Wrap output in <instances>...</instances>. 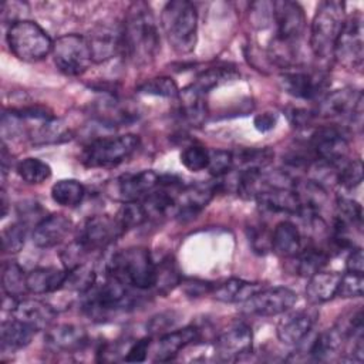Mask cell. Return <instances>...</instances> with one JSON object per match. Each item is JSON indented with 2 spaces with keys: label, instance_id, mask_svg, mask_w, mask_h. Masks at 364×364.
<instances>
[{
  "label": "cell",
  "instance_id": "6da1fadb",
  "mask_svg": "<svg viewBox=\"0 0 364 364\" xmlns=\"http://www.w3.org/2000/svg\"><path fill=\"white\" fill-rule=\"evenodd\" d=\"M121 50L135 65L151 64L159 51V33L152 9L134 1L125 13L121 28Z\"/></svg>",
  "mask_w": 364,
  "mask_h": 364
},
{
  "label": "cell",
  "instance_id": "7a4b0ae2",
  "mask_svg": "<svg viewBox=\"0 0 364 364\" xmlns=\"http://www.w3.org/2000/svg\"><path fill=\"white\" fill-rule=\"evenodd\" d=\"M107 274L128 287L146 290L155 284L156 264L146 247L131 246L112 255L107 264Z\"/></svg>",
  "mask_w": 364,
  "mask_h": 364
},
{
  "label": "cell",
  "instance_id": "3957f363",
  "mask_svg": "<svg viewBox=\"0 0 364 364\" xmlns=\"http://www.w3.org/2000/svg\"><path fill=\"white\" fill-rule=\"evenodd\" d=\"M161 27L169 46L178 54L193 51L198 38V13L188 0H172L161 13Z\"/></svg>",
  "mask_w": 364,
  "mask_h": 364
},
{
  "label": "cell",
  "instance_id": "277c9868",
  "mask_svg": "<svg viewBox=\"0 0 364 364\" xmlns=\"http://www.w3.org/2000/svg\"><path fill=\"white\" fill-rule=\"evenodd\" d=\"M344 3L321 1L316 10L310 30V48L316 58L328 61L334 55L336 43L346 21Z\"/></svg>",
  "mask_w": 364,
  "mask_h": 364
},
{
  "label": "cell",
  "instance_id": "5b68a950",
  "mask_svg": "<svg viewBox=\"0 0 364 364\" xmlns=\"http://www.w3.org/2000/svg\"><path fill=\"white\" fill-rule=\"evenodd\" d=\"M138 146L139 138L134 134L101 136L85 145L80 161L88 168H112L127 161Z\"/></svg>",
  "mask_w": 364,
  "mask_h": 364
},
{
  "label": "cell",
  "instance_id": "8992f818",
  "mask_svg": "<svg viewBox=\"0 0 364 364\" xmlns=\"http://www.w3.org/2000/svg\"><path fill=\"white\" fill-rule=\"evenodd\" d=\"M7 44L18 60L34 63L51 54L54 41L36 21L18 20L7 30Z\"/></svg>",
  "mask_w": 364,
  "mask_h": 364
},
{
  "label": "cell",
  "instance_id": "52a82bcc",
  "mask_svg": "<svg viewBox=\"0 0 364 364\" xmlns=\"http://www.w3.org/2000/svg\"><path fill=\"white\" fill-rule=\"evenodd\" d=\"M51 54L57 68L71 77L84 74L94 63L87 37L74 33L58 37L53 44Z\"/></svg>",
  "mask_w": 364,
  "mask_h": 364
},
{
  "label": "cell",
  "instance_id": "ba28073f",
  "mask_svg": "<svg viewBox=\"0 0 364 364\" xmlns=\"http://www.w3.org/2000/svg\"><path fill=\"white\" fill-rule=\"evenodd\" d=\"M316 117L326 119H348L351 125L361 127L363 94L354 88H340L320 98Z\"/></svg>",
  "mask_w": 364,
  "mask_h": 364
},
{
  "label": "cell",
  "instance_id": "9c48e42d",
  "mask_svg": "<svg viewBox=\"0 0 364 364\" xmlns=\"http://www.w3.org/2000/svg\"><path fill=\"white\" fill-rule=\"evenodd\" d=\"M124 233L125 229L115 216L95 215L82 223L75 242L88 255L107 249Z\"/></svg>",
  "mask_w": 364,
  "mask_h": 364
},
{
  "label": "cell",
  "instance_id": "30bf717a",
  "mask_svg": "<svg viewBox=\"0 0 364 364\" xmlns=\"http://www.w3.org/2000/svg\"><path fill=\"white\" fill-rule=\"evenodd\" d=\"M333 58L344 68H358L364 60V37L363 16L358 10L346 17L343 30L336 43Z\"/></svg>",
  "mask_w": 364,
  "mask_h": 364
},
{
  "label": "cell",
  "instance_id": "8fae6325",
  "mask_svg": "<svg viewBox=\"0 0 364 364\" xmlns=\"http://www.w3.org/2000/svg\"><path fill=\"white\" fill-rule=\"evenodd\" d=\"M328 82V75L318 70L286 68L279 75L282 90L300 100H320L326 95Z\"/></svg>",
  "mask_w": 364,
  "mask_h": 364
},
{
  "label": "cell",
  "instance_id": "7c38bea8",
  "mask_svg": "<svg viewBox=\"0 0 364 364\" xmlns=\"http://www.w3.org/2000/svg\"><path fill=\"white\" fill-rule=\"evenodd\" d=\"M297 301V294L284 286L262 287L242 303V311L249 316L272 317L289 311Z\"/></svg>",
  "mask_w": 364,
  "mask_h": 364
},
{
  "label": "cell",
  "instance_id": "4fadbf2b",
  "mask_svg": "<svg viewBox=\"0 0 364 364\" xmlns=\"http://www.w3.org/2000/svg\"><path fill=\"white\" fill-rule=\"evenodd\" d=\"M272 21L276 27L273 41L297 47V43L306 30V16L301 6L289 0L273 1Z\"/></svg>",
  "mask_w": 364,
  "mask_h": 364
},
{
  "label": "cell",
  "instance_id": "5bb4252c",
  "mask_svg": "<svg viewBox=\"0 0 364 364\" xmlns=\"http://www.w3.org/2000/svg\"><path fill=\"white\" fill-rule=\"evenodd\" d=\"M309 148L316 159L340 165L348 154V138L343 128L324 125L313 131L309 139Z\"/></svg>",
  "mask_w": 364,
  "mask_h": 364
},
{
  "label": "cell",
  "instance_id": "9a60e30c",
  "mask_svg": "<svg viewBox=\"0 0 364 364\" xmlns=\"http://www.w3.org/2000/svg\"><path fill=\"white\" fill-rule=\"evenodd\" d=\"M127 287L128 286L118 279L107 274V280L100 287H92L85 293V311H88L91 316L102 317L107 313L124 309L129 301V293Z\"/></svg>",
  "mask_w": 364,
  "mask_h": 364
},
{
  "label": "cell",
  "instance_id": "2e32d148",
  "mask_svg": "<svg viewBox=\"0 0 364 364\" xmlns=\"http://www.w3.org/2000/svg\"><path fill=\"white\" fill-rule=\"evenodd\" d=\"M216 191L218 185L205 182L182 186L175 202V216L179 220H189L196 218V215L208 206Z\"/></svg>",
  "mask_w": 364,
  "mask_h": 364
},
{
  "label": "cell",
  "instance_id": "e0dca14e",
  "mask_svg": "<svg viewBox=\"0 0 364 364\" xmlns=\"http://www.w3.org/2000/svg\"><path fill=\"white\" fill-rule=\"evenodd\" d=\"M253 333L247 324H235L218 336L216 355L222 361H236L252 351Z\"/></svg>",
  "mask_w": 364,
  "mask_h": 364
},
{
  "label": "cell",
  "instance_id": "ac0fdd59",
  "mask_svg": "<svg viewBox=\"0 0 364 364\" xmlns=\"http://www.w3.org/2000/svg\"><path fill=\"white\" fill-rule=\"evenodd\" d=\"M318 320V310L316 307H306L286 314L277 323V338L289 346L299 344L314 327Z\"/></svg>",
  "mask_w": 364,
  "mask_h": 364
},
{
  "label": "cell",
  "instance_id": "d6986e66",
  "mask_svg": "<svg viewBox=\"0 0 364 364\" xmlns=\"http://www.w3.org/2000/svg\"><path fill=\"white\" fill-rule=\"evenodd\" d=\"M159 183V175L155 171L145 169L135 173H125L115 179V198L122 202L142 200Z\"/></svg>",
  "mask_w": 364,
  "mask_h": 364
},
{
  "label": "cell",
  "instance_id": "ffe728a7",
  "mask_svg": "<svg viewBox=\"0 0 364 364\" xmlns=\"http://www.w3.org/2000/svg\"><path fill=\"white\" fill-rule=\"evenodd\" d=\"M11 316L34 331L48 330L57 317V311L48 303L36 299L18 300Z\"/></svg>",
  "mask_w": 364,
  "mask_h": 364
},
{
  "label": "cell",
  "instance_id": "44dd1931",
  "mask_svg": "<svg viewBox=\"0 0 364 364\" xmlns=\"http://www.w3.org/2000/svg\"><path fill=\"white\" fill-rule=\"evenodd\" d=\"M73 229V222L70 218L61 213H54L44 216L36 226L31 235L33 243L40 249H50L68 236Z\"/></svg>",
  "mask_w": 364,
  "mask_h": 364
},
{
  "label": "cell",
  "instance_id": "7402d4cb",
  "mask_svg": "<svg viewBox=\"0 0 364 364\" xmlns=\"http://www.w3.org/2000/svg\"><path fill=\"white\" fill-rule=\"evenodd\" d=\"M88 343L84 328L74 324H58L50 327L46 334V346L57 353H74L82 350Z\"/></svg>",
  "mask_w": 364,
  "mask_h": 364
},
{
  "label": "cell",
  "instance_id": "603a6c76",
  "mask_svg": "<svg viewBox=\"0 0 364 364\" xmlns=\"http://www.w3.org/2000/svg\"><path fill=\"white\" fill-rule=\"evenodd\" d=\"M199 338V330L193 326L178 328L173 331H166L159 336L155 344V361H171L181 350L192 344Z\"/></svg>",
  "mask_w": 364,
  "mask_h": 364
},
{
  "label": "cell",
  "instance_id": "cb8c5ba5",
  "mask_svg": "<svg viewBox=\"0 0 364 364\" xmlns=\"http://www.w3.org/2000/svg\"><path fill=\"white\" fill-rule=\"evenodd\" d=\"M263 284L257 282H249L237 277L225 279L218 283H212L210 296L223 303H243L250 299Z\"/></svg>",
  "mask_w": 364,
  "mask_h": 364
},
{
  "label": "cell",
  "instance_id": "d4e9b609",
  "mask_svg": "<svg viewBox=\"0 0 364 364\" xmlns=\"http://www.w3.org/2000/svg\"><path fill=\"white\" fill-rule=\"evenodd\" d=\"M287 259V269L290 273L303 277H310L318 270H323V267L328 263L330 253L323 247L310 245L306 249H300L294 256Z\"/></svg>",
  "mask_w": 364,
  "mask_h": 364
},
{
  "label": "cell",
  "instance_id": "484cf974",
  "mask_svg": "<svg viewBox=\"0 0 364 364\" xmlns=\"http://www.w3.org/2000/svg\"><path fill=\"white\" fill-rule=\"evenodd\" d=\"M92 61L104 63L112 58L118 50H121V30H112L107 26L95 27L87 37Z\"/></svg>",
  "mask_w": 364,
  "mask_h": 364
},
{
  "label": "cell",
  "instance_id": "4316f807",
  "mask_svg": "<svg viewBox=\"0 0 364 364\" xmlns=\"http://www.w3.org/2000/svg\"><path fill=\"white\" fill-rule=\"evenodd\" d=\"M67 277V269L36 267L27 273V291L33 294H47L63 289Z\"/></svg>",
  "mask_w": 364,
  "mask_h": 364
},
{
  "label": "cell",
  "instance_id": "83f0119b",
  "mask_svg": "<svg viewBox=\"0 0 364 364\" xmlns=\"http://www.w3.org/2000/svg\"><path fill=\"white\" fill-rule=\"evenodd\" d=\"M341 274L338 272H328V270H318L317 273L309 277L306 286V299L311 306L323 304L331 300L340 283Z\"/></svg>",
  "mask_w": 364,
  "mask_h": 364
},
{
  "label": "cell",
  "instance_id": "f1b7e54d",
  "mask_svg": "<svg viewBox=\"0 0 364 364\" xmlns=\"http://www.w3.org/2000/svg\"><path fill=\"white\" fill-rule=\"evenodd\" d=\"M176 98L179 101L178 114L181 119L192 127L202 125L208 115L205 94L199 92L192 85H188L179 91Z\"/></svg>",
  "mask_w": 364,
  "mask_h": 364
},
{
  "label": "cell",
  "instance_id": "f546056e",
  "mask_svg": "<svg viewBox=\"0 0 364 364\" xmlns=\"http://www.w3.org/2000/svg\"><path fill=\"white\" fill-rule=\"evenodd\" d=\"M301 249V233L290 220L279 222L272 230V250L282 257H291Z\"/></svg>",
  "mask_w": 364,
  "mask_h": 364
},
{
  "label": "cell",
  "instance_id": "4dcf8cb0",
  "mask_svg": "<svg viewBox=\"0 0 364 364\" xmlns=\"http://www.w3.org/2000/svg\"><path fill=\"white\" fill-rule=\"evenodd\" d=\"M34 330H31L28 326L23 324L21 321L16 320L14 317L10 320H3L0 327V341H1V350H18L26 347L33 336Z\"/></svg>",
  "mask_w": 364,
  "mask_h": 364
},
{
  "label": "cell",
  "instance_id": "1f68e13d",
  "mask_svg": "<svg viewBox=\"0 0 364 364\" xmlns=\"http://www.w3.org/2000/svg\"><path fill=\"white\" fill-rule=\"evenodd\" d=\"M232 155L233 169L239 168V171L264 169L274 158V152L270 148H243L232 152Z\"/></svg>",
  "mask_w": 364,
  "mask_h": 364
},
{
  "label": "cell",
  "instance_id": "d6a6232c",
  "mask_svg": "<svg viewBox=\"0 0 364 364\" xmlns=\"http://www.w3.org/2000/svg\"><path fill=\"white\" fill-rule=\"evenodd\" d=\"M333 222L360 233L363 228V209L360 203L350 198L338 196L336 202V216Z\"/></svg>",
  "mask_w": 364,
  "mask_h": 364
},
{
  "label": "cell",
  "instance_id": "836d02e7",
  "mask_svg": "<svg viewBox=\"0 0 364 364\" xmlns=\"http://www.w3.org/2000/svg\"><path fill=\"white\" fill-rule=\"evenodd\" d=\"M85 189L82 183L75 179H61L55 182L51 188L53 200L65 208H75L81 203Z\"/></svg>",
  "mask_w": 364,
  "mask_h": 364
},
{
  "label": "cell",
  "instance_id": "e575fe53",
  "mask_svg": "<svg viewBox=\"0 0 364 364\" xmlns=\"http://www.w3.org/2000/svg\"><path fill=\"white\" fill-rule=\"evenodd\" d=\"M239 77V73L230 67H212L203 73H200L196 80L191 84L195 90L202 94L209 92L215 87H219L223 82L232 81Z\"/></svg>",
  "mask_w": 364,
  "mask_h": 364
},
{
  "label": "cell",
  "instance_id": "d590c367",
  "mask_svg": "<svg viewBox=\"0 0 364 364\" xmlns=\"http://www.w3.org/2000/svg\"><path fill=\"white\" fill-rule=\"evenodd\" d=\"M97 280V274L94 269L87 263H80L67 270V277L63 289H68L75 293L85 294L90 291Z\"/></svg>",
  "mask_w": 364,
  "mask_h": 364
},
{
  "label": "cell",
  "instance_id": "8d00e7d4",
  "mask_svg": "<svg viewBox=\"0 0 364 364\" xmlns=\"http://www.w3.org/2000/svg\"><path fill=\"white\" fill-rule=\"evenodd\" d=\"M181 283V273L173 257L168 256L156 264V277H155V290L156 293L165 296L173 290Z\"/></svg>",
  "mask_w": 364,
  "mask_h": 364
},
{
  "label": "cell",
  "instance_id": "74e56055",
  "mask_svg": "<svg viewBox=\"0 0 364 364\" xmlns=\"http://www.w3.org/2000/svg\"><path fill=\"white\" fill-rule=\"evenodd\" d=\"M27 273L16 262H6L1 273V287L4 294L18 297L27 291L26 284Z\"/></svg>",
  "mask_w": 364,
  "mask_h": 364
},
{
  "label": "cell",
  "instance_id": "f35d334b",
  "mask_svg": "<svg viewBox=\"0 0 364 364\" xmlns=\"http://www.w3.org/2000/svg\"><path fill=\"white\" fill-rule=\"evenodd\" d=\"M16 171L18 176L30 185H40L51 176L50 165L38 158H26L20 161Z\"/></svg>",
  "mask_w": 364,
  "mask_h": 364
},
{
  "label": "cell",
  "instance_id": "ab89813d",
  "mask_svg": "<svg viewBox=\"0 0 364 364\" xmlns=\"http://www.w3.org/2000/svg\"><path fill=\"white\" fill-rule=\"evenodd\" d=\"M115 218L118 219L121 226L125 229V232L129 229L138 228L148 220L146 210L141 200L124 202L122 206L119 208L118 213L115 215Z\"/></svg>",
  "mask_w": 364,
  "mask_h": 364
},
{
  "label": "cell",
  "instance_id": "60d3db41",
  "mask_svg": "<svg viewBox=\"0 0 364 364\" xmlns=\"http://www.w3.org/2000/svg\"><path fill=\"white\" fill-rule=\"evenodd\" d=\"M138 91L142 94L176 98L179 94L178 85L171 77H154L138 85Z\"/></svg>",
  "mask_w": 364,
  "mask_h": 364
},
{
  "label": "cell",
  "instance_id": "b9f144b4",
  "mask_svg": "<svg viewBox=\"0 0 364 364\" xmlns=\"http://www.w3.org/2000/svg\"><path fill=\"white\" fill-rule=\"evenodd\" d=\"M363 182V162L361 159L344 161L338 166L337 183L347 191L357 188Z\"/></svg>",
  "mask_w": 364,
  "mask_h": 364
},
{
  "label": "cell",
  "instance_id": "7bdbcfd3",
  "mask_svg": "<svg viewBox=\"0 0 364 364\" xmlns=\"http://www.w3.org/2000/svg\"><path fill=\"white\" fill-rule=\"evenodd\" d=\"M27 236V226L24 222H16L7 226L1 233V246L4 253H17L23 249Z\"/></svg>",
  "mask_w": 364,
  "mask_h": 364
},
{
  "label": "cell",
  "instance_id": "ee69618b",
  "mask_svg": "<svg viewBox=\"0 0 364 364\" xmlns=\"http://www.w3.org/2000/svg\"><path fill=\"white\" fill-rule=\"evenodd\" d=\"M181 162L192 172L203 171L209 165V151L202 145H189L181 152Z\"/></svg>",
  "mask_w": 364,
  "mask_h": 364
},
{
  "label": "cell",
  "instance_id": "f6af8a7d",
  "mask_svg": "<svg viewBox=\"0 0 364 364\" xmlns=\"http://www.w3.org/2000/svg\"><path fill=\"white\" fill-rule=\"evenodd\" d=\"M363 291H364V274L346 272L340 277L336 296L343 299H353V297H361Z\"/></svg>",
  "mask_w": 364,
  "mask_h": 364
},
{
  "label": "cell",
  "instance_id": "bcb514c9",
  "mask_svg": "<svg viewBox=\"0 0 364 364\" xmlns=\"http://www.w3.org/2000/svg\"><path fill=\"white\" fill-rule=\"evenodd\" d=\"M212 176L222 178L233 169V155L229 151H209V165L206 168Z\"/></svg>",
  "mask_w": 364,
  "mask_h": 364
},
{
  "label": "cell",
  "instance_id": "7dc6e473",
  "mask_svg": "<svg viewBox=\"0 0 364 364\" xmlns=\"http://www.w3.org/2000/svg\"><path fill=\"white\" fill-rule=\"evenodd\" d=\"M249 242L255 252L264 255L267 250H272V233H269L264 226H250Z\"/></svg>",
  "mask_w": 364,
  "mask_h": 364
},
{
  "label": "cell",
  "instance_id": "c3c4849f",
  "mask_svg": "<svg viewBox=\"0 0 364 364\" xmlns=\"http://www.w3.org/2000/svg\"><path fill=\"white\" fill-rule=\"evenodd\" d=\"M152 347V338L151 337H144L136 340L127 351L124 360L128 363H139L145 361L146 355Z\"/></svg>",
  "mask_w": 364,
  "mask_h": 364
},
{
  "label": "cell",
  "instance_id": "681fc988",
  "mask_svg": "<svg viewBox=\"0 0 364 364\" xmlns=\"http://www.w3.org/2000/svg\"><path fill=\"white\" fill-rule=\"evenodd\" d=\"M346 272H354L364 274V255L360 246L353 247L346 260Z\"/></svg>",
  "mask_w": 364,
  "mask_h": 364
},
{
  "label": "cell",
  "instance_id": "f907efd6",
  "mask_svg": "<svg viewBox=\"0 0 364 364\" xmlns=\"http://www.w3.org/2000/svg\"><path fill=\"white\" fill-rule=\"evenodd\" d=\"M173 317H172V313H164V314H158L155 317H152V320L149 321L148 324V328L151 333H159L164 334L166 333L165 330L171 326H173Z\"/></svg>",
  "mask_w": 364,
  "mask_h": 364
},
{
  "label": "cell",
  "instance_id": "816d5d0a",
  "mask_svg": "<svg viewBox=\"0 0 364 364\" xmlns=\"http://www.w3.org/2000/svg\"><path fill=\"white\" fill-rule=\"evenodd\" d=\"M287 115L294 127H309L311 119L314 118V112L301 108H291L287 111Z\"/></svg>",
  "mask_w": 364,
  "mask_h": 364
},
{
  "label": "cell",
  "instance_id": "f5cc1de1",
  "mask_svg": "<svg viewBox=\"0 0 364 364\" xmlns=\"http://www.w3.org/2000/svg\"><path fill=\"white\" fill-rule=\"evenodd\" d=\"M277 124V115L274 112H263L255 117L253 125L259 132L272 131Z\"/></svg>",
  "mask_w": 364,
  "mask_h": 364
}]
</instances>
